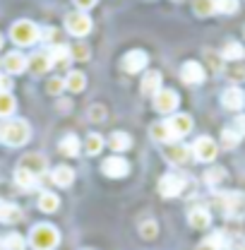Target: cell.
I'll return each instance as SVG.
<instances>
[{
	"instance_id": "2",
	"label": "cell",
	"mask_w": 245,
	"mask_h": 250,
	"mask_svg": "<svg viewBox=\"0 0 245 250\" xmlns=\"http://www.w3.org/2000/svg\"><path fill=\"white\" fill-rule=\"evenodd\" d=\"M29 243L34 250H53L61 243V233L51 224H36L29 231Z\"/></svg>"
},
{
	"instance_id": "37",
	"label": "cell",
	"mask_w": 245,
	"mask_h": 250,
	"mask_svg": "<svg viewBox=\"0 0 245 250\" xmlns=\"http://www.w3.org/2000/svg\"><path fill=\"white\" fill-rule=\"evenodd\" d=\"M156 231H159V226H156V221H152V219H147V221L140 224V236H142L144 241L156 238Z\"/></svg>"
},
{
	"instance_id": "32",
	"label": "cell",
	"mask_w": 245,
	"mask_h": 250,
	"mask_svg": "<svg viewBox=\"0 0 245 250\" xmlns=\"http://www.w3.org/2000/svg\"><path fill=\"white\" fill-rule=\"evenodd\" d=\"M224 246H226L224 233H212L209 238H204V241L197 246V250H224Z\"/></svg>"
},
{
	"instance_id": "1",
	"label": "cell",
	"mask_w": 245,
	"mask_h": 250,
	"mask_svg": "<svg viewBox=\"0 0 245 250\" xmlns=\"http://www.w3.org/2000/svg\"><path fill=\"white\" fill-rule=\"evenodd\" d=\"M31 137V127L27 121L22 118H15V121H7V123L0 127V140L7 145V147H22L27 145Z\"/></svg>"
},
{
	"instance_id": "42",
	"label": "cell",
	"mask_w": 245,
	"mask_h": 250,
	"mask_svg": "<svg viewBox=\"0 0 245 250\" xmlns=\"http://www.w3.org/2000/svg\"><path fill=\"white\" fill-rule=\"evenodd\" d=\"M70 53H72L75 61H89V48L84 43H77L75 48H70Z\"/></svg>"
},
{
	"instance_id": "4",
	"label": "cell",
	"mask_w": 245,
	"mask_h": 250,
	"mask_svg": "<svg viewBox=\"0 0 245 250\" xmlns=\"http://www.w3.org/2000/svg\"><path fill=\"white\" fill-rule=\"evenodd\" d=\"M226 217L231 219H243L245 217V192H238V190H231V192H224L219 197Z\"/></svg>"
},
{
	"instance_id": "34",
	"label": "cell",
	"mask_w": 245,
	"mask_h": 250,
	"mask_svg": "<svg viewBox=\"0 0 245 250\" xmlns=\"http://www.w3.org/2000/svg\"><path fill=\"white\" fill-rule=\"evenodd\" d=\"M24 246H27V241L20 233H10L2 241V250H24Z\"/></svg>"
},
{
	"instance_id": "21",
	"label": "cell",
	"mask_w": 245,
	"mask_h": 250,
	"mask_svg": "<svg viewBox=\"0 0 245 250\" xmlns=\"http://www.w3.org/2000/svg\"><path fill=\"white\" fill-rule=\"evenodd\" d=\"M108 147H111L116 154H122V152H127V149L132 147V137H130L127 132L118 130V132H113V135L108 137Z\"/></svg>"
},
{
	"instance_id": "45",
	"label": "cell",
	"mask_w": 245,
	"mask_h": 250,
	"mask_svg": "<svg viewBox=\"0 0 245 250\" xmlns=\"http://www.w3.org/2000/svg\"><path fill=\"white\" fill-rule=\"evenodd\" d=\"M12 89V80L10 77H5V75H0V94L10 92Z\"/></svg>"
},
{
	"instance_id": "25",
	"label": "cell",
	"mask_w": 245,
	"mask_h": 250,
	"mask_svg": "<svg viewBox=\"0 0 245 250\" xmlns=\"http://www.w3.org/2000/svg\"><path fill=\"white\" fill-rule=\"evenodd\" d=\"M20 219H22V212L17 205L0 202V224H17Z\"/></svg>"
},
{
	"instance_id": "15",
	"label": "cell",
	"mask_w": 245,
	"mask_h": 250,
	"mask_svg": "<svg viewBox=\"0 0 245 250\" xmlns=\"http://www.w3.org/2000/svg\"><path fill=\"white\" fill-rule=\"evenodd\" d=\"M27 67H29L34 75H46L53 67V62H51V56L46 51H36L34 56L27 58Z\"/></svg>"
},
{
	"instance_id": "33",
	"label": "cell",
	"mask_w": 245,
	"mask_h": 250,
	"mask_svg": "<svg viewBox=\"0 0 245 250\" xmlns=\"http://www.w3.org/2000/svg\"><path fill=\"white\" fill-rule=\"evenodd\" d=\"M101 149H103V137L96 135V132H92V135L87 137V142H84V152L96 156V154H101Z\"/></svg>"
},
{
	"instance_id": "46",
	"label": "cell",
	"mask_w": 245,
	"mask_h": 250,
	"mask_svg": "<svg viewBox=\"0 0 245 250\" xmlns=\"http://www.w3.org/2000/svg\"><path fill=\"white\" fill-rule=\"evenodd\" d=\"M233 130H236L241 137L245 135V113H243V116H236V127H233Z\"/></svg>"
},
{
	"instance_id": "27",
	"label": "cell",
	"mask_w": 245,
	"mask_h": 250,
	"mask_svg": "<svg viewBox=\"0 0 245 250\" xmlns=\"http://www.w3.org/2000/svg\"><path fill=\"white\" fill-rule=\"evenodd\" d=\"M58 149H61L62 156H77L80 149H82V145H80L77 135H65L61 140V145H58Z\"/></svg>"
},
{
	"instance_id": "26",
	"label": "cell",
	"mask_w": 245,
	"mask_h": 250,
	"mask_svg": "<svg viewBox=\"0 0 245 250\" xmlns=\"http://www.w3.org/2000/svg\"><path fill=\"white\" fill-rule=\"evenodd\" d=\"M58 207H61V197H58L56 192H41V195H39V209H41V212L53 214Z\"/></svg>"
},
{
	"instance_id": "22",
	"label": "cell",
	"mask_w": 245,
	"mask_h": 250,
	"mask_svg": "<svg viewBox=\"0 0 245 250\" xmlns=\"http://www.w3.org/2000/svg\"><path fill=\"white\" fill-rule=\"evenodd\" d=\"M48 56H51V62H53L56 67H65L67 62L72 61L70 46H65V43H56V46L48 51Z\"/></svg>"
},
{
	"instance_id": "19",
	"label": "cell",
	"mask_w": 245,
	"mask_h": 250,
	"mask_svg": "<svg viewBox=\"0 0 245 250\" xmlns=\"http://www.w3.org/2000/svg\"><path fill=\"white\" fill-rule=\"evenodd\" d=\"M159 89H161V72L159 70H149L142 77V82H140V92L144 94V96H154Z\"/></svg>"
},
{
	"instance_id": "29",
	"label": "cell",
	"mask_w": 245,
	"mask_h": 250,
	"mask_svg": "<svg viewBox=\"0 0 245 250\" xmlns=\"http://www.w3.org/2000/svg\"><path fill=\"white\" fill-rule=\"evenodd\" d=\"M192 10L197 17H209L216 12V0H192Z\"/></svg>"
},
{
	"instance_id": "23",
	"label": "cell",
	"mask_w": 245,
	"mask_h": 250,
	"mask_svg": "<svg viewBox=\"0 0 245 250\" xmlns=\"http://www.w3.org/2000/svg\"><path fill=\"white\" fill-rule=\"evenodd\" d=\"M65 89L67 92H84V87H87V77H84V72H77V70H72V72H67L65 77Z\"/></svg>"
},
{
	"instance_id": "24",
	"label": "cell",
	"mask_w": 245,
	"mask_h": 250,
	"mask_svg": "<svg viewBox=\"0 0 245 250\" xmlns=\"http://www.w3.org/2000/svg\"><path fill=\"white\" fill-rule=\"evenodd\" d=\"M221 58L226 62H236V61H243L245 58V48L238 43V41H228L221 51Z\"/></svg>"
},
{
	"instance_id": "9",
	"label": "cell",
	"mask_w": 245,
	"mask_h": 250,
	"mask_svg": "<svg viewBox=\"0 0 245 250\" xmlns=\"http://www.w3.org/2000/svg\"><path fill=\"white\" fill-rule=\"evenodd\" d=\"M101 171H103L108 178H125V176L130 173V164H127L125 156L113 154V156H108V159H103Z\"/></svg>"
},
{
	"instance_id": "11",
	"label": "cell",
	"mask_w": 245,
	"mask_h": 250,
	"mask_svg": "<svg viewBox=\"0 0 245 250\" xmlns=\"http://www.w3.org/2000/svg\"><path fill=\"white\" fill-rule=\"evenodd\" d=\"M204 77H207V72H204V67L197 61L183 62V67H181V80H183L185 84H202Z\"/></svg>"
},
{
	"instance_id": "16",
	"label": "cell",
	"mask_w": 245,
	"mask_h": 250,
	"mask_svg": "<svg viewBox=\"0 0 245 250\" xmlns=\"http://www.w3.org/2000/svg\"><path fill=\"white\" fill-rule=\"evenodd\" d=\"M2 67H5L7 75H20V72L27 70V56H22L20 51H12L2 58Z\"/></svg>"
},
{
	"instance_id": "10",
	"label": "cell",
	"mask_w": 245,
	"mask_h": 250,
	"mask_svg": "<svg viewBox=\"0 0 245 250\" xmlns=\"http://www.w3.org/2000/svg\"><path fill=\"white\" fill-rule=\"evenodd\" d=\"M147 62H149V58H147V53L144 51H127L125 56H122V70L125 72H130V75H135V72H142L144 67H147Z\"/></svg>"
},
{
	"instance_id": "8",
	"label": "cell",
	"mask_w": 245,
	"mask_h": 250,
	"mask_svg": "<svg viewBox=\"0 0 245 250\" xmlns=\"http://www.w3.org/2000/svg\"><path fill=\"white\" fill-rule=\"evenodd\" d=\"M192 154H195L197 161L209 164V161H214L216 154H219V145H216L212 137H197L195 145H192Z\"/></svg>"
},
{
	"instance_id": "30",
	"label": "cell",
	"mask_w": 245,
	"mask_h": 250,
	"mask_svg": "<svg viewBox=\"0 0 245 250\" xmlns=\"http://www.w3.org/2000/svg\"><path fill=\"white\" fill-rule=\"evenodd\" d=\"M15 108H17L15 96H12L10 92L0 94V118H10V116L15 113Z\"/></svg>"
},
{
	"instance_id": "38",
	"label": "cell",
	"mask_w": 245,
	"mask_h": 250,
	"mask_svg": "<svg viewBox=\"0 0 245 250\" xmlns=\"http://www.w3.org/2000/svg\"><path fill=\"white\" fill-rule=\"evenodd\" d=\"M238 142H241V135H238L233 127H226V130L221 132V145H224V147L231 149V147H236Z\"/></svg>"
},
{
	"instance_id": "35",
	"label": "cell",
	"mask_w": 245,
	"mask_h": 250,
	"mask_svg": "<svg viewBox=\"0 0 245 250\" xmlns=\"http://www.w3.org/2000/svg\"><path fill=\"white\" fill-rule=\"evenodd\" d=\"M226 75L231 80H245V58L243 61H236V62H228L226 65Z\"/></svg>"
},
{
	"instance_id": "18",
	"label": "cell",
	"mask_w": 245,
	"mask_h": 250,
	"mask_svg": "<svg viewBox=\"0 0 245 250\" xmlns=\"http://www.w3.org/2000/svg\"><path fill=\"white\" fill-rule=\"evenodd\" d=\"M187 224H190L192 229H200V231L209 229V226H212V214H209V209H204V207H195V209H190Z\"/></svg>"
},
{
	"instance_id": "40",
	"label": "cell",
	"mask_w": 245,
	"mask_h": 250,
	"mask_svg": "<svg viewBox=\"0 0 245 250\" xmlns=\"http://www.w3.org/2000/svg\"><path fill=\"white\" fill-rule=\"evenodd\" d=\"M62 89H65V80L62 77H51L46 82V92L51 94V96H61Z\"/></svg>"
},
{
	"instance_id": "6",
	"label": "cell",
	"mask_w": 245,
	"mask_h": 250,
	"mask_svg": "<svg viewBox=\"0 0 245 250\" xmlns=\"http://www.w3.org/2000/svg\"><path fill=\"white\" fill-rule=\"evenodd\" d=\"M154 99V108H156V113H173L176 108H178V104H181V99H178V94L173 92V89H159V92L152 96Z\"/></svg>"
},
{
	"instance_id": "47",
	"label": "cell",
	"mask_w": 245,
	"mask_h": 250,
	"mask_svg": "<svg viewBox=\"0 0 245 250\" xmlns=\"http://www.w3.org/2000/svg\"><path fill=\"white\" fill-rule=\"evenodd\" d=\"M233 250H245V243H236V246H233Z\"/></svg>"
},
{
	"instance_id": "36",
	"label": "cell",
	"mask_w": 245,
	"mask_h": 250,
	"mask_svg": "<svg viewBox=\"0 0 245 250\" xmlns=\"http://www.w3.org/2000/svg\"><path fill=\"white\" fill-rule=\"evenodd\" d=\"M106 106L103 104H92L89 108H87V116H89V121H94V123H103L106 121Z\"/></svg>"
},
{
	"instance_id": "31",
	"label": "cell",
	"mask_w": 245,
	"mask_h": 250,
	"mask_svg": "<svg viewBox=\"0 0 245 250\" xmlns=\"http://www.w3.org/2000/svg\"><path fill=\"white\" fill-rule=\"evenodd\" d=\"M36 181H39V178H36L34 173H29V171H24V168H17V171H15V183L20 188H24V190H31V188L36 186Z\"/></svg>"
},
{
	"instance_id": "41",
	"label": "cell",
	"mask_w": 245,
	"mask_h": 250,
	"mask_svg": "<svg viewBox=\"0 0 245 250\" xmlns=\"http://www.w3.org/2000/svg\"><path fill=\"white\" fill-rule=\"evenodd\" d=\"M216 10L224 15H233L238 12V0H216Z\"/></svg>"
},
{
	"instance_id": "12",
	"label": "cell",
	"mask_w": 245,
	"mask_h": 250,
	"mask_svg": "<svg viewBox=\"0 0 245 250\" xmlns=\"http://www.w3.org/2000/svg\"><path fill=\"white\" fill-rule=\"evenodd\" d=\"M17 168H24V171H29V173H34V176L39 178L41 173H46V168H48V159H46L43 154H36V152H34V154H24Z\"/></svg>"
},
{
	"instance_id": "17",
	"label": "cell",
	"mask_w": 245,
	"mask_h": 250,
	"mask_svg": "<svg viewBox=\"0 0 245 250\" xmlns=\"http://www.w3.org/2000/svg\"><path fill=\"white\" fill-rule=\"evenodd\" d=\"M221 104H224V108H228V111H241L245 106V94L238 89V87H228L226 92L221 94Z\"/></svg>"
},
{
	"instance_id": "13",
	"label": "cell",
	"mask_w": 245,
	"mask_h": 250,
	"mask_svg": "<svg viewBox=\"0 0 245 250\" xmlns=\"http://www.w3.org/2000/svg\"><path fill=\"white\" fill-rule=\"evenodd\" d=\"M166 125H168L173 140H181L183 135H187V132L192 130V118H190L187 113H176V116H171V118L166 121Z\"/></svg>"
},
{
	"instance_id": "48",
	"label": "cell",
	"mask_w": 245,
	"mask_h": 250,
	"mask_svg": "<svg viewBox=\"0 0 245 250\" xmlns=\"http://www.w3.org/2000/svg\"><path fill=\"white\" fill-rule=\"evenodd\" d=\"M0 48H2V34H0Z\"/></svg>"
},
{
	"instance_id": "5",
	"label": "cell",
	"mask_w": 245,
	"mask_h": 250,
	"mask_svg": "<svg viewBox=\"0 0 245 250\" xmlns=\"http://www.w3.org/2000/svg\"><path fill=\"white\" fill-rule=\"evenodd\" d=\"M65 29H67V34L82 39V36H87L92 31V20H89L87 12H70L65 17Z\"/></svg>"
},
{
	"instance_id": "43",
	"label": "cell",
	"mask_w": 245,
	"mask_h": 250,
	"mask_svg": "<svg viewBox=\"0 0 245 250\" xmlns=\"http://www.w3.org/2000/svg\"><path fill=\"white\" fill-rule=\"evenodd\" d=\"M56 39H58V29H56V27H46V29H41V41L56 43Z\"/></svg>"
},
{
	"instance_id": "3",
	"label": "cell",
	"mask_w": 245,
	"mask_h": 250,
	"mask_svg": "<svg viewBox=\"0 0 245 250\" xmlns=\"http://www.w3.org/2000/svg\"><path fill=\"white\" fill-rule=\"evenodd\" d=\"M10 39H12L17 46H22V48L34 46L36 41H41V27H36L29 20H20V22H15V24L10 27Z\"/></svg>"
},
{
	"instance_id": "7",
	"label": "cell",
	"mask_w": 245,
	"mask_h": 250,
	"mask_svg": "<svg viewBox=\"0 0 245 250\" xmlns=\"http://www.w3.org/2000/svg\"><path fill=\"white\" fill-rule=\"evenodd\" d=\"M187 181L178 173H166L161 181H159V195L161 197H178L181 192L185 190Z\"/></svg>"
},
{
	"instance_id": "49",
	"label": "cell",
	"mask_w": 245,
	"mask_h": 250,
	"mask_svg": "<svg viewBox=\"0 0 245 250\" xmlns=\"http://www.w3.org/2000/svg\"><path fill=\"white\" fill-rule=\"evenodd\" d=\"M0 250H2V241H0Z\"/></svg>"
},
{
	"instance_id": "14",
	"label": "cell",
	"mask_w": 245,
	"mask_h": 250,
	"mask_svg": "<svg viewBox=\"0 0 245 250\" xmlns=\"http://www.w3.org/2000/svg\"><path fill=\"white\" fill-rule=\"evenodd\" d=\"M163 154H166V161H171V164H176V166H185V164L192 159V149H190L187 145L176 142V145H168V147L163 149Z\"/></svg>"
},
{
	"instance_id": "39",
	"label": "cell",
	"mask_w": 245,
	"mask_h": 250,
	"mask_svg": "<svg viewBox=\"0 0 245 250\" xmlns=\"http://www.w3.org/2000/svg\"><path fill=\"white\" fill-rule=\"evenodd\" d=\"M226 178V171L221 168V166H214V168H209L207 171V176H204V181L209 183V186H219L221 181Z\"/></svg>"
},
{
	"instance_id": "28",
	"label": "cell",
	"mask_w": 245,
	"mask_h": 250,
	"mask_svg": "<svg viewBox=\"0 0 245 250\" xmlns=\"http://www.w3.org/2000/svg\"><path fill=\"white\" fill-rule=\"evenodd\" d=\"M149 135H152L156 142H171V140H173V135H171V130H168L166 121H159V123H154L152 127H149Z\"/></svg>"
},
{
	"instance_id": "44",
	"label": "cell",
	"mask_w": 245,
	"mask_h": 250,
	"mask_svg": "<svg viewBox=\"0 0 245 250\" xmlns=\"http://www.w3.org/2000/svg\"><path fill=\"white\" fill-rule=\"evenodd\" d=\"M75 5L80 7V12H87V10H92L96 5V0H75Z\"/></svg>"
},
{
	"instance_id": "20",
	"label": "cell",
	"mask_w": 245,
	"mask_h": 250,
	"mask_svg": "<svg viewBox=\"0 0 245 250\" xmlns=\"http://www.w3.org/2000/svg\"><path fill=\"white\" fill-rule=\"evenodd\" d=\"M51 181L58 188H70L75 183V171L70 166H56L53 173H51Z\"/></svg>"
}]
</instances>
